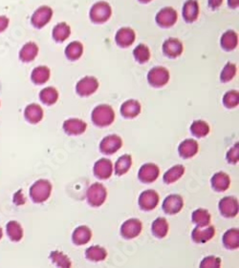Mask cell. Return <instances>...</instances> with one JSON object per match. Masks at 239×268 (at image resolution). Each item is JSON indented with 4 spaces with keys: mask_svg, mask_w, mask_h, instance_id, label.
<instances>
[{
    "mask_svg": "<svg viewBox=\"0 0 239 268\" xmlns=\"http://www.w3.org/2000/svg\"><path fill=\"white\" fill-rule=\"evenodd\" d=\"M160 175V169L155 164H146L140 168L138 173L139 180L142 183L150 184L154 182Z\"/></svg>",
    "mask_w": 239,
    "mask_h": 268,
    "instance_id": "4fadbf2b",
    "label": "cell"
},
{
    "mask_svg": "<svg viewBox=\"0 0 239 268\" xmlns=\"http://www.w3.org/2000/svg\"><path fill=\"white\" fill-rule=\"evenodd\" d=\"M112 15L111 6L105 1H100L90 10V18L93 22L105 23Z\"/></svg>",
    "mask_w": 239,
    "mask_h": 268,
    "instance_id": "277c9868",
    "label": "cell"
},
{
    "mask_svg": "<svg viewBox=\"0 0 239 268\" xmlns=\"http://www.w3.org/2000/svg\"><path fill=\"white\" fill-rule=\"evenodd\" d=\"M70 34H71V29L67 23H59L53 29V38L57 42L65 41L70 37Z\"/></svg>",
    "mask_w": 239,
    "mask_h": 268,
    "instance_id": "d6a6232c",
    "label": "cell"
},
{
    "mask_svg": "<svg viewBox=\"0 0 239 268\" xmlns=\"http://www.w3.org/2000/svg\"><path fill=\"white\" fill-rule=\"evenodd\" d=\"M210 128L204 120H195L190 125V132L196 138H205L209 135Z\"/></svg>",
    "mask_w": 239,
    "mask_h": 268,
    "instance_id": "f35d334b",
    "label": "cell"
},
{
    "mask_svg": "<svg viewBox=\"0 0 239 268\" xmlns=\"http://www.w3.org/2000/svg\"><path fill=\"white\" fill-rule=\"evenodd\" d=\"M139 1L142 2V3H149V2L152 1V0H139Z\"/></svg>",
    "mask_w": 239,
    "mask_h": 268,
    "instance_id": "681fc988",
    "label": "cell"
},
{
    "mask_svg": "<svg viewBox=\"0 0 239 268\" xmlns=\"http://www.w3.org/2000/svg\"><path fill=\"white\" fill-rule=\"evenodd\" d=\"M132 166V157L130 155L119 156L115 164V174L117 176H123L130 170Z\"/></svg>",
    "mask_w": 239,
    "mask_h": 268,
    "instance_id": "d590c367",
    "label": "cell"
},
{
    "mask_svg": "<svg viewBox=\"0 0 239 268\" xmlns=\"http://www.w3.org/2000/svg\"><path fill=\"white\" fill-rule=\"evenodd\" d=\"M39 98L45 105L55 104L59 99V92L54 87H46L39 93Z\"/></svg>",
    "mask_w": 239,
    "mask_h": 268,
    "instance_id": "e575fe53",
    "label": "cell"
},
{
    "mask_svg": "<svg viewBox=\"0 0 239 268\" xmlns=\"http://www.w3.org/2000/svg\"><path fill=\"white\" fill-rule=\"evenodd\" d=\"M92 238V231L86 225H81L77 227L73 235H72V242L76 246H84L88 244Z\"/></svg>",
    "mask_w": 239,
    "mask_h": 268,
    "instance_id": "603a6c76",
    "label": "cell"
},
{
    "mask_svg": "<svg viewBox=\"0 0 239 268\" xmlns=\"http://www.w3.org/2000/svg\"><path fill=\"white\" fill-rule=\"evenodd\" d=\"M50 74H51L50 69L47 66H38L33 70L31 74V78L35 84L41 85L49 81Z\"/></svg>",
    "mask_w": 239,
    "mask_h": 268,
    "instance_id": "1f68e13d",
    "label": "cell"
},
{
    "mask_svg": "<svg viewBox=\"0 0 239 268\" xmlns=\"http://www.w3.org/2000/svg\"><path fill=\"white\" fill-rule=\"evenodd\" d=\"M142 229V222L139 219H129L121 226V236L126 239L137 238Z\"/></svg>",
    "mask_w": 239,
    "mask_h": 268,
    "instance_id": "8992f818",
    "label": "cell"
},
{
    "mask_svg": "<svg viewBox=\"0 0 239 268\" xmlns=\"http://www.w3.org/2000/svg\"><path fill=\"white\" fill-rule=\"evenodd\" d=\"M133 56H134L136 61L141 63V64L147 63L150 60V57H151L149 47L145 44L138 45L133 51Z\"/></svg>",
    "mask_w": 239,
    "mask_h": 268,
    "instance_id": "ab89813d",
    "label": "cell"
},
{
    "mask_svg": "<svg viewBox=\"0 0 239 268\" xmlns=\"http://www.w3.org/2000/svg\"><path fill=\"white\" fill-rule=\"evenodd\" d=\"M93 173L100 179H109L113 174L112 162L108 158H101L94 164Z\"/></svg>",
    "mask_w": 239,
    "mask_h": 268,
    "instance_id": "2e32d148",
    "label": "cell"
},
{
    "mask_svg": "<svg viewBox=\"0 0 239 268\" xmlns=\"http://www.w3.org/2000/svg\"><path fill=\"white\" fill-rule=\"evenodd\" d=\"M53 11L49 6H41L32 15L31 22L34 27L40 29L46 26L52 19Z\"/></svg>",
    "mask_w": 239,
    "mask_h": 268,
    "instance_id": "30bf717a",
    "label": "cell"
},
{
    "mask_svg": "<svg viewBox=\"0 0 239 268\" xmlns=\"http://www.w3.org/2000/svg\"><path fill=\"white\" fill-rule=\"evenodd\" d=\"M177 12L172 7L163 8L156 15V22L163 28H170L177 21Z\"/></svg>",
    "mask_w": 239,
    "mask_h": 268,
    "instance_id": "9a60e30c",
    "label": "cell"
},
{
    "mask_svg": "<svg viewBox=\"0 0 239 268\" xmlns=\"http://www.w3.org/2000/svg\"><path fill=\"white\" fill-rule=\"evenodd\" d=\"M239 0H228V5L232 9L238 7Z\"/></svg>",
    "mask_w": 239,
    "mask_h": 268,
    "instance_id": "c3c4849f",
    "label": "cell"
},
{
    "mask_svg": "<svg viewBox=\"0 0 239 268\" xmlns=\"http://www.w3.org/2000/svg\"><path fill=\"white\" fill-rule=\"evenodd\" d=\"M160 201L159 194L155 190H146L139 197V206L144 211H151L157 207Z\"/></svg>",
    "mask_w": 239,
    "mask_h": 268,
    "instance_id": "7c38bea8",
    "label": "cell"
},
{
    "mask_svg": "<svg viewBox=\"0 0 239 268\" xmlns=\"http://www.w3.org/2000/svg\"><path fill=\"white\" fill-rule=\"evenodd\" d=\"M38 47L35 42H27L25 43L20 52H19V59L23 62H31L38 57Z\"/></svg>",
    "mask_w": 239,
    "mask_h": 268,
    "instance_id": "4316f807",
    "label": "cell"
},
{
    "mask_svg": "<svg viewBox=\"0 0 239 268\" xmlns=\"http://www.w3.org/2000/svg\"><path fill=\"white\" fill-rule=\"evenodd\" d=\"M50 258L53 262L59 267H71L72 266L71 260L65 254L60 251H53L52 253L50 254Z\"/></svg>",
    "mask_w": 239,
    "mask_h": 268,
    "instance_id": "60d3db41",
    "label": "cell"
},
{
    "mask_svg": "<svg viewBox=\"0 0 239 268\" xmlns=\"http://www.w3.org/2000/svg\"><path fill=\"white\" fill-rule=\"evenodd\" d=\"M185 171L186 169L182 164H177V165L172 166L171 169H169L164 173V177H163L164 183L172 184L176 182L178 179H181L184 176Z\"/></svg>",
    "mask_w": 239,
    "mask_h": 268,
    "instance_id": "f1b7e54d",
    "label": "cell"
},
{
    "mask_svg": "<svg viewBox=\"0 0 239 268\" xmlns=\"http://www.w3.org/2000/svg\"><path fill=\"white\" fill-rule=\"evenodd\" d=\"M163 52L166 57L176 59L183 52V44L177 38H169L163 45Z\"/></svg>",
    "mask_w": 239,
    "mask_h": 268,
    "instance_id": "ffe728a7",
    "label": "cell"
},
{
    "mask_svg": "<svg viewBox=\"0 0 239 268\" xmlns=\"http://www.w3.org/2000/svg\"><path fill=\"white\" fill-rule=\"evenodd\" d=\"M91 119L96 126H109L115 120V112L110 105H99L92 111Z\"/></svg>",
    "mask_w": 239,
    "mask_h": 268,
    "instance_id": "6da1fadb",
    "label": "cell"
},
{
    "mask_svg": "<svg viewBox=\"0 0 239 268\" xmlns=\"http://www.w3.org/2000/svg\"><path fill=\"white\" fill-rule=\"evenodd\" d=\"M24 116L29 123L37 124L43 119L44 112H43V109L37 103H32L26 107L24 111Z\"/></svg>",
    "mask_w": 239,
    "mask_h": 268,
    "instance_id": "cb8c5ba5",
    "label": "cell"
},
{
    "mask_svg": "<svg viewBox=\"0 0 239 268\" xmlns=\"http://www.w3.org/2000/svg\"><path fill=\"white\" fill-rule=\"evenodd\" d=\"M52 193V184L47 179H38L30 188V198L36 203L47 201Z\"/></svg>",
    "mask_w": 239,
    "mask_h": 268,
    "instance_id": "7a4b0ae2",
    "label": "cell"
},
{
    "mask_svg": "<svg viewBox=\"0 0 239 268\" xmlns=\"http://www.w3.org/2000/svg\"><path fill=\"white\" fill-rule=\"evenodd\" d=\"M9 23H10V20H9L7 16L0 15V34L3 33L4 31H6L8 26H9Z\"/></svg>",
    "mask_w": 239,
    "mask_h": 268,
    "instance_id": "bcb514c9",
    "label": "cell"
},
{
    "mask_svg": "<svg viewBox=\"0 0 239 268\" xmlns=\"http://www.w3.org/2000/svg\"><path fill=\"white\" fill-rule=\"evenodd\" d=\"M142 106L136 99H129L121 106V115L126 119H134L140 115Z\"/></svg>",
    "mask_w": 239,
    "mask_h": 268,
    "instance_id": "d6986e66",
    "label": "cell"
},
{
    "mask_svg": "<svg viewBox=\"0 0 239 268\" xmlns=\"http://www.w3.org/2000/svg\"><path fill=\"white\" fill-rule=\"evenodd\" d=\"M163 210L168 215H176L184 207V200L178 194H172L164 199Z\"/></svg>",
    "mask_w": 239,
    "mask_h": 268,
    "instance_id": "8fae6325",
    "label": "cell"
},
{
    "mask_svg": "<svg viewBox=\"0 0 239 268\" xmlns=\"http://www.w3.org/2000/svg\"><path fill=\"white\" fill-rule=\"evenodd\" d=\"M192 220L196 226H206L210 224L211 216L207 209L198 208L193 213Z\"/></svg>",
    "mask_w": 239,
    "mask_h": 268,
    "instance_id": "836d02e7",
    "label": "cell"
},
{
    "mask_svg": "<svg viewBox=\"0 0 239 268\" xmlns=\"http://www.w3.org/2000/svg\"><path fill=\"white\" fill-rule=\"evenodd\" d=\"M99 88V82L94 76H85L77 83L76 92L80 97H89Z\"/></svg>",
    "mask_w": 239,
    "mask_h": 268,
    "instance_id": "52a82bcc",
    "label": "cell"
},
{
    "mask_svg": "<svg viewBox=\"0 0 239 268\" xmlns=\"http://www.w3.org/2000/svg\"><path fill=\"white\" fill-rule=\"evenodd\" d=\"M222 2H223V0H209V7L214 10V9L220 7Z\"/></svg>",
    "mask_w": 239,
    "mask_h": 268,
    "instance_id": "7dc6e473",
    "label": "cell"
},
{
    "mask_svg": "<svg viewBox=\"0 0 239 268\" xmlns=\"http://www.w3.org/2000/svg\"><path fill=\"white\" fill-rule=\"evenodd\" d=\"M63 130L69 136H81L86 131L87 124L80 119H69L63 123Z\"/></svg>",
    "mask_w": 239,
    "mask_h": 268,
    "instance_id": "e0dca14e",
    "label": "cell"
},
{
    "mask_svg": "<svg viewBox=\"0 0 239 268\" xmlns=\"http://www.w3.org/2000/svg\"><path fill=\"white\" fill-rule=\"evenodd\" d=\"M227 162L229 164H236L239 160V146L238 143L234 144V146L228 151L226 155Z\"/></svg>",
    "mask_w": 239,
    "mask_h": 268,
    "instance_id": "f6af8a7d",
    "label": "cell"
},
{
    "mask_svg": "<svg viewBox=\"0 0 239 268\" xmlns=\"http://www.w3.org/2000/svg\"><path fill=\"white\" fill-rule=\"evenodd\" d=\"M8 237L12 242H19L23 238V229L21 225L15 221H11L6 225Z\"/></svg>",
    "mask_w": 239,
    "mask_h": 268,
    "instance_id": "8d00e7d4",
    "label": "cell"
},
{
    "mask_svg": "<svg viewBox=\"0 0 239 268\" xmlns=\"http://www.w3.org/2000/svg\"><path fill=\"white\" fill-rule=\"evenodd\" d=\"M135 38L136 35L134 31L128 27H124L117 32L115 40L119 47L127 48L134 43Z\"/></svg>",
    "mask_w": 239,
    "mask_h": 268,
    "instance_id": "44dd1931",
    "label": "cell"
},
{
    "mask_svg": "<svg viewBox=\"0 0 239 268\" xmlns=\"http://www.w3.org/2000/svg\"><path fill=\"white\" fill-rule=\"evenodd\" d=\"M221 266V259L216 256H208L200 262V267L218 268Z\"/></svg>",
    "mask_w": 239,
    "mask_h": 268,
    "instance_id": "ee69618b",
    "label": "cell"
},
{
    "mask_svg": "<svg viewBox=\"0 0 239 268\" xmlns=\"http://www.w3.org/2000/svg\"><path fill=\"white\" fill-rule=\"evenodd\" d=\"M210 183L216 192H225L231 186V179L225 172H217L210 179Z\"/></svg>",
    "mask_w": 239,
    "mask_h": 268,
    "instance_id": "ac0fdd59",
    "label": "cell"
},
{
    "mask_svg": "<svg viewBox=\"0 0 239 268\" xmlns=\"http://www.w3.org/2000/svg\"><path fill=\"white\" fill-rule=\"evenodd\" d=\"M83 52V46L80 41H73L65 49V55L71 61L80 60Z\"/></svg>",
    "mask_w": 239,
    "mask_h": 268,
    "instance_id": "74e56055",
    "label": "cell"
},
{
    "mask_svg": "<svg viewBox=\"0 0 239 268\" xmlns=\"http://www.w3.org/2000/svg\"><path fill=\"white\" fill-rule=\"evenodd\" d=\"M123 146V140L118 135H109L100 143V151L105 155H113Z\"/></svg>",
    "mask_w": 239,
    "mask_h": 268,
    "instance_id": "ba28073f",
    "label": "cell"
},
{
    "mask_svg": "<svg viewBox=\"0 0 239 268\" xmlns=\"http://www.w3.org/2000/svg\"><path fill=\"white\" fill-rule=\"evenodd\" d=\"M239 94L237 91H229L227 92L223 97V104L226 108L232 109L238 106Z\"/></svg>",
    "mask_w": 239,
    "mask_h": 268,
    "instance_id": "b9f144b4",
    "label": "cell"
},
{
    "mask_svg": "<svg viewBox=\"0 0 239 268\" xmlns=\"http://www.w3.org/2000/svg\"><path fill=\"white\" fill-rule=\"evenodd\" d=\"M216 235V228L212 225L196 226L192 233V238L195 244L203 245L208 243Z\"/></svg>",
    "mask_w": 239,
    "mask_h": 268,
    "instance_id": "5bb4252c",
    "label": "cell"
},
{
    "mask_svg": "<svg viewBox=\"0 0 239 268\" xmlns=\"http://www.w3.org/2000/svg\"><path fill=\"white\" fill-rule=\"evenodd\" d=\"M236 75V66L233 63H227L220 74V81L222 82H229Z\"/></svg>",
    "mask_w": 239,
    "mask_h": 268,
    "instance_id": "7bdbcfd3",
    "label": "cell"
},
{
    "mask_svg": "<svg viewBox=\"0 0 239 268\" xmlns=\"http://www.w3.org/2000/svg\"><path fill=\"white\" fill-rule=\"evenodd\" d=\"M223 245L227 249L234 250L239 247V230L237 228H232L225 232L222 238Z\"/></svg>",
    "mask_w": 239,
    "mask_h": 268,
    "instance_id": "83f0119b",
    "label": "cell"
},
{
    "mask_svg": "<svg viewBox=\"0 0 239 268\" xmlns=\"http://www.w3.org/2000/svg\"><path fill=\"white\" fill-rule=\"evenodd\" d=\"M218 208L225 218H234L238 214V201L234 197H225L219 201Z\"/></svg>",
    "mask_w": 239,
    "mask_h": 268,
    "instance_id": "9c48e42d",
    "label": "cell"
},
{
    "mask_svg": "<svg viewBox=\"0 0 239 268\" xmlns=\"http://www.w3.org/2000/svg\"><path fill=\"white\" fill-rule=\"evenodd\" d=\"M198 150H199V145L194 139L185 140L184 142L180 143L178 147L180 156L185 159L194 157L198 153Z\"/></svg>",
    "mask_w": 239,
    "mask_h": 268,
    "instance_id": "7402d4cb",
    "label": "cell"
},
{
    "mask_svg": "<svg viewBox=\"0 0 239 268\" xmlns=\"http://www.w3.org/2000/svg\"><path fill=\"white\" fill-rule=\"evenodd\" d=\"M85 257L87 260L94 262L105 261L107 257V251L103 246H90L85 251Z\"/></svg>",
    "mask_w": 239,
    "mask_h": 268,
    "instance_id": "4dcf8cb0",
    "label": "cell"
},
{
    "mask_svg": "<svg viewBox=\"0 0 239 268\" xmlns=\"http://www.w3.org/2000/svg\"><path fill=\"white\" fill-rule=\"evenodd\" d=\"M220 44L225 51L229 52V51L234 50L238 44L237 34L234 31H227L223 34L222 38L220 39Z\"/></svg>",
    "mask_w": 239,
    "mask_h": 268,
    "instance_id": "f546056e",
    "label": "cell"
},
{
    "mask_svg": "<svg viewBox=\"0 0 239 268\" xmlns=\"http://www.w3.org/2000/svg\"><path fill=\"white\" fill-rule=\"evenodd\" d=\"M107 198V190L102 183H93L87 189L86 199L90 206L92 207H100L102 206Z\"/></svg>",
    "mask_w": 239,
    "mask_h": 268,
    "instance_id": "3957f363",
    "label": "cell"
},
{
    "mask_svg": "<svg viewBox=\"0 0 239 268\" xmlns=\"http://www.w3.org/2000/svg\"><path fill=\"white\" fill-rule=\"evenodd\" d=\"M2 236H3V231H2L1 227H0V239L2 238Z\"/></svg>",
    "mask_w": 239,
    "mask_h": 268,
    "instance_id": "f907efd6",
    "label": "cell"
},
{
    "mask_svg": "<svg viewBox=\"0 0 239 268\" xmlns=\"http://www.w3.org/2000/svg\"><path fill=\"white\" fill-rule=\"evenodd\" d=\"M199 15V5L195 0H187L183 7V17L188 23L195 22Z\"/></svg>",
    "mask_w": 239,
    "mask_h": 268,
    "instance_id": "d4e9b609",
    "label": "cell"
},
{
    "mask_svg": "<svg viewBox=\"0 0 239 268\" xmlns=\"http://www.w3.org/2000/svg\"><path fill=\"white\" fill-rule=\"evenodd\" d=\"M148 81L151 86L161 88L170 81V72L168 69L162 66L152 68L149 72Z\"/></svg>",
    "mask_w": 239,
    "mask_h": 268,
    "instance_id": "5b68a950",
    "label": "cell"
},
{
    "mask_svg": "<svg viewBox=\"0 0 239 268\" xmlns=\"http://www.w3.org/2000/svg\"><path fill=\"white\" fill-rule=\"evenodd\" d=\"M169 228L168 221L163 217H159L152 223L151 232L155 238H164L169 233Z\"/></svg>",
    "mask_w": 239,
    "mask_h": 268,
    "instance_id": "484cf974",
    "label": "cell"
}]
</instances>
